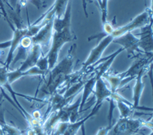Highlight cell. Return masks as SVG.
Listing matches in <instances>:
<instances>
[{"instance_id":"6da1fadb","label":"cell","mask_w":153,"mask_h":135,"mask_svg":"<svg viewBox=\"0 0 153 135\" xmlns=\"http://www.w3.org/2000/svg\"><path fill=\"white\" fill-rule=\"evenodd\" d=\"M76 47V44L73 45L68 50V55L65 59L59 63H56V65L47 72V73L45 75L47 76V77L45 78L44 83L39 90L36 92L35 99L37 95H39L40 97H45L47 95L51 96L57 91V89L60 87L63 82L68 79L74 69V55Z\"/></svg>"},{"instance_id":"7a4b0ae2","label":"cell","mask_w":153,"mask_h":135,"mask_svg":"<svg viewBox=\"0 0 153 135\" xmlns=\"http://www.w3.org/2000/svg\"><path fill=\"white\" fill-rule=\"evenodd\" d=\"M143 127H148L152 130V120L142 119L119 118L109 129L108 135H135Z\"/></svg>"},{"instance_id":"3957f363","label":"cell","mask_w":153,"mask_h":135,"mask_svg":"<svg viewBox=\"0 0 153 135\" xmlns=\"http://www.w3.org/2000/svg\"><path fill=\"white\" fill-rule=\"evenodd\" d=\"M76 38V36L74 35L71 30V27L66 28L59 32H54L53 31L50 50L47 54V57H48L49 70L51 69L58 61L59 53L61 50L62 47L66 44L67 42L74 41Z\"/></svg>"},{"instance_id":"277c9868","label":"cell","mask_w":153,"mask_h":135,"mask_svg":"<svg viewBox=\"0 0 153 135\" xmlns=\"http://www.w3.org/2000/svg\"><path fill=\"white\" fill-rule=\"evenodd\" d=\"M151 21H152V9L147 7L144 12L137 16L135 18H134L130 22L125 24L123 26L114 29L111 35L114 38H117V37L123 35L128 32H132L133 30H136V29H139V28L141 29L145 25H147V24L150 23Z\"/></svg>"},{"instance_id":"5b68a950","label":"cell","mask_w":153,"mask_h":135,"mask_svg":"<svg viewBox=\"0 0 153 135\" xmlns=\"http://www.w3.org/2000/svg\"><path fill=\"white\" fill-rule=\"evenodd\" d=\"M55 16L51 17L42 27L35 35L32 37L33 44L40 45L42 50V55H47L50 50L51 39L53 35V19Z\"/></svg>"},{"instance_id":"8992f818","label":"cell","mask_w":153,"mask_h":135,"mask_svg":"<svg viewBox=\"0 0 153 135\" xmlns=\"http://www.w3.org/2000/svg\"><path fill=\"white\" fill-rule=\"evenodd\" d=\"M112 42L119 44L124 50H126L128 58H136L135 53L144 54L139 49L138 37L133 34L132 32H128L123 35L115 38Z\"/></svg>"},{"instance_id":"52a82bcc","label":"cell","mask_w":153,"mask_h":135,"mask_svg":"<svg viewBox=\"0 0 153 135\" xmlns=\"http://www.w3.org/2000/svg\"><path fill=\"white\" fill-rule=\"evenodd\" d=\"M113 39L114 38L112 35H108L102 39H100L97 46L91 50L87 59H85V61L83 64V68H85L89 66H91V65L96 64L97 61L100 60V59L103 56L104 50H106L107 47L112 43Z\"/></svg>"},{"instance_id":"ba28073f","label":"cell","mask_w":153,"mask_h":135,"mask_svg":"<svg viewBox=\"0 0 153 135\" xmlns=\"http://www.w3.org/2000/svg\"><path fill=\"white\" fill-rule=\"evenodd\" d=\"M138 38L139 49L146 55H152V21L141 28L140 33L136 34Z\"/></svg>"},{"instance_id":"9c48e42d","label":"cell","mask_w":153,"mask_h":135,"mask_svg":"<svg viewBox=\"0 0 153 135\" xmlns=\"http://www.w3.org/2000/svg\"><path fill=\"white\" fill-rule=\"evenodd\" d=\"M12 31H13V35H12V38L11 39V46L9 47L8 55L7 56L5 65H4V67L6 68L7 69H9V67L12 63V60L14 58V54H15L16 50H17L18 47L21 43V39L25 36H26L27 32H28V26L15 28Z\"/></svg>"},{"instance_id":"30bf717a","label":"cell","mask_w":153,"mask_h":135,"mask_svg":"<svg viewBox=\"0 0 153 135\" xmlns=\"http://www.w3.org/2000/svg\"><path fill=\"white\" fill-rule=\"evenodd\" d=\"M147 71H148V68H146L144 70L141 71L134 78L135 84L134 85V87H133V106L135 109H143V110H147V111L152 112V108L139 107L142 94H143L145 87L143 78L144 74L147 73Z\"/></svg>"},{"instance_id":"8fae6325","label":"cell","mask_w":153,"mask_h":135,"mask_svg":"<svg viewBox=\"0 0 153 135\" xmlns=\"http://www.w3.org/2000/svg\"><path fill=\"white\" fill-rule=\"evenodd\" d=\"M92 93H94V97L96 99V103L94 104V107L102 106L103 101L108 100L112 94L108 83L103 77H97V81Z\"/></svg>"},{"instance_id":"7c38bea8","label":"cell","mask_w":153,"mask_h":135,"mask_svg":"<svg viewBox=\"0 0 153 135\" xmlns=\"http://www.w3.org/2000/svg\"><path fill=\"white\" fill-rule=\"evenodd\" d=\"M152 63V56H149V57L147 56L146 58H138L135 61H134L131 66L129 68V69H127L126 72H124L119 75L121 76V78L129 77V76L135 78L137 75L141 71L148 68V66Z\"/></svg>"},{"instance_id":"4fadbf2b","label":"cell","mask_w":153,"mask_h":135,"mask_svg":"<svg viewBox=\"0 0 153 135\" xmlns=\"http://www.w3.org/2000/svg\"><path fill=\"white\" fill-rule=\"evenodd\" d=\"M42 56H43V55H42V50L40 45L33 44L27 53L25 59L22 63L21 67L18 68V70L25 71L30 68L34 67L36 66V64L38 63V59H40Z\"/></svg>"},{"instance_id":"5bb4252c","label":"cell","mask_w":153,"mask_h":135,"mask_svg":"<svg viewBox=\"0 0 153 135\" xmlns=\"http://www.w3.org/2000/svg\"><path fill=\"white\" fill-rule=\"evenodd\" d=\"M47 73H45L43 71L40 70L37 66L32 67L27 69L25 71H20L17 69L13 71L7 72V82L10 85H12V83L16 82L17 80L21 79V77L29 76H45Z\"/></svg>"},{"instance_id":"9a60e30c","label":"cell","mask_w":153,"mask_h":135,"mask_svg":"<svg viewBox=\"0 0 153 135\" xmlns=\"http://www.w3.org/2000/svg\"><path fill=\"white\" fill-rule=\"evenodd\" d=\"M72 1H69L65 10V14L61 18L54 17L53 31L59 32L66 28L71 27V16H72Z\"/></svg>"},{"instance_id":"2e32d148","label":"cell","mask_w":153,"mask_h":135,"mask_svg":"<svg viewBox=\"0 0 153 135\" xmlns=\"http://www.w3.org/2000/svg\"><path fill=\"white\" fill-rule=\"evenodd\" d=\"M101 107H102V106H98V107H94V108L92 109L91 112L86 117H85L84 119H82V120H76V122H74V123H69L68 128L65 130L64 135H76V133L78 132V130H79L81 128H83L84 124H85L89 119H91V118L93 117V116H94L95 115L97 114L98 112L100 111V109L101 108Z\"/></svg>"},{"instance_id":"e0dca14e","label":"cell","mask_w":153,"mask_h":135,"mask_svg":"<svg viewBox=\"0 0 153 135\" xmlns=\"http://www.w3.org/2000/svg\"><path fill=\"white\" fill-rule=\"evenodd\" d=\"M97 81V76L94 75L93 77L90 78L88 81H86L84 82L83 85V90H82V94L81 96V103H80V108H79V112L82 113L83 112L82 108L85 106V104L87 102L90 94H92V92L94 90V85Z\"/></svg>"},{"instance_id":"ac0fdd59","label":"cell","mask_w":153,"mask_h":135,"mask_svg":"<svg viewBox=\"0 0 153 135\" xmlns=\"http://www.w3.org/2000/svg\"><path fill=\"white\" fill-rule=\"evenodd\" d=\"M115 103L116 107L120 112V118L133 117V115L136 111V109L133 106V103H127L122 101H116Z\"/></svg>"},{"instance_id":"d6986e66","label":"cell","mask_w":153,"mask_h":135,"mask_svg":"<svg viewBox=\"0 0 153 135\" xmlns=\"http://www.w3.org/2000/svg\"><path fill=\"white\" fill-rule=\"evenodd\" d=\"M124 50V49L121 47L119 50H117L116 52H114L113 54H112L111 56H108V58L104 59V62H103L102 65H100V67L99 68V70H98L97 73L95 74L97 77H102V76L104 75L105 73H107V72L109 69V68L111 67V65L113 63V61L116 59V57L120 54L121 52H122Z\"/></svg>"},{"instance_id":"ffe728a7","label":"cell","mask_w":153,"mask_h":135,"mask_svg":"<svg viewBox=\"0 0 153 135\" xmlns=\"http://www.w3.org/2000/svg\"><path fill=\"white\" fill-rule=\"evenodd\" d=\"M69 1L70 0H56L53 6L47 12L55 16V17L61 18L65 14V10Z\"/></svg>"},{"instance_id":"44dd1931","label":"cell","mask_w":153,"mask_h":135,"mask_svg":"<svg viewBox=\"0 0 153 135\" xmlns=\"http://www.w3.org/2000/svg\"><path fill=\"white\" fill-rule=\"evenodd\" d=\"M80 103H81V97L76 100V103H73L71 105H67L64 108L66 112H68V116H69V122L70 123H74L76 122V120L78 119L79 116V108H80Z\"/></svg>"},{"instance_id":"7402d4cb","label":"cell","mask_w":153,"mask_h":135,"mask_svg":"<svg viewBox=\"0 0 153 135\" xmlns=\"http://www.w3.org/2000/svg\"><path fill=\"white\" fill-rule=\"evenodd\" d=\"M36 66L45 73H47L49 71V64H48V57L47 55L42 56L40 59H38V63L36 64Z\"/></svg>"},{"instance_id":"603a6c76","label":"cell","mask_w":153,"mask_h":135,"mask_svg":"<svg viewBox=\"0 0 153 135\" xmlns=\"http://www.w3.org/2000/svg\"><path fill=\"white\" fill-rule=\"evenodd\" d=\"M109 0H101L100 4V10H101V15H102V22H106L108 19V5Z\"/></svg>"},{"instance_id":"cb8c5ba5","label":"cell","mask_w":153,"mask_h":135,"mask_svg":"<svg viewBox=\"0 0 153 135\" xmlns=\"http://www.w3.org/2000/svg\"><path fill=\"white\" fill-rule=\"evenodd\" d=\"M27 1H30V3H32L34 6L38 7V9H40L42 7H45L46 4H43L41 0H21V4L22 6H25Z\"/></svg>"},{"instance_id":"d4e9b609","label":"cell","mask_w":153,"mask_h":135,"mask_svg":"<svg viewBox=\"0 0 153 135\" xmlns=\"http://www.w3.org/2000/svg\"><path fill=\"white\" fill-rule=\"evenodd\" d=\"M112 125H111V126H109L108 125V126L104 127V128H100V129L98 130V132H97V134H96V135H108L109 129H111Z\"/></svg>"},{"instance_id":"484cf974","label":"cell","mask_w":153,"mask_h":135,"mask_svg":"<svg viewBox=\"0 0 153 135\" xmlns=\"http://www.w3.org/2000/svg\"><path fill=\"white\" fill-rule=\"evenodd\" d=\"M82 8L83 11H84V13H85V17H88V12H87V3H92V0H82Z\"/></svg>"},{"instance_id":"4316f807","label":"cell","mask_w":153,"mask_h":135,"mask_svg":"<svg viewBox=\"0 0 153 135\" xmlns=\"http://www.w3.org/2000/svg\"><path fill=\"white\" fill-rule=\"evenodd\" d=\"M31 116H32V117L33 118L34 120H40V121H42V114L39 110H35L34 112H33Z\"/></svg>"},{"instance_id":"83f0119b","label":"cell","mask_w":153,"mask_h":135,"mask_svg":"<svg viewBox=\"0 0 153 135\" xmlns=\"http://www.w3.org/2000/svg\"><path fill=\"white\" fill-rule=\"evenodd\" d=\"M11 46V40L6 42H0V50H4V49H7Z\"/></svg>"},{"instance_id":"f1b7e54d","label":"cell","mask_w":153,"mask_h":135,"mask_svg":"<svg viewBox=\"0 0 153 135\" xmlns=\"http://www.w3.org/2000/svg\"><path fill=\"white\" fill-rule=\"evenodd\" d=\"M96 2H97V3L99 4V6H100V4H101V0H95Z\"/></svg>"},{"instance_id":"f546056e","label":"cell","mask_w":153,"mask_h":135,"mask_svg":"<svg viewBox=\"0 0 153 135\" xmlns=\"http://www.w3.org/2000/svg\"><path fill=\"white\" fill-rule=\"evenodd\" d=\"M149 135H153V130H151V133H150V134H149Z\"/></svg>"},{"instance_id":"4dcf8cb0","label":"cell","mask_w":153,"mask_h":135,"mask_svg":"<svg viewBox=\"0 0 153 135\" xmlns=\"http://www.w3.org/2000/svg\"><path fill=\"white\" fill-rule=\"evenodd\" d=\"M0 54H1V52H0Z\"/></svg>"}]
</instances>
